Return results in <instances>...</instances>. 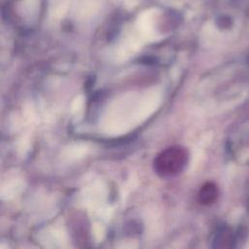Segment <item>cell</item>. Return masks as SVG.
Instances as JSON below:
<instances>
[{
  "mask_svg": "<svg viewBox=\"0 0 249 249\" xmlns=\"http://www.w3.org/2000/svg\"><path fill=\"white\" fill-rule=\"evenodd\" d=\"M23 183L21 181H13L0 188V199H11L18 193H20L23 190Z\"/></svg>",
  "mask_w": 249,
  "mask_h": 249,
  "instance_id": "1",
  "label": "cell"
},
{
  "mask_svg": "<svg viewBox=\"0 0 249 249\" xmlns=\"http://www.w3.org/2000/svg\"><path fill=\"white\" fill-rule=\"evenodd\" d=\"M0 249H8V246L4 243H0Z\"/></svg>",
  "mask_w": 249,
  "mask_h": 249,
  "instance_id": "2",
  "label": "cell"
}]
</instances>
